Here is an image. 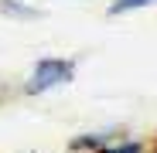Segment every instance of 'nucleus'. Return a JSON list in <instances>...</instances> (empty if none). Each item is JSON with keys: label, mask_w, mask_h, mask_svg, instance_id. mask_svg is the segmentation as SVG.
Instances as JSON below:
<instances>
[{"label": "nucleus", "mask_w": 157, "mask_h": 153, "mask_svg": "<svg viewBox=\"0 0 157 153\" xmlns=\"http://www.w3.org/2000/svg\"><path fill=\"white\" fill-rule=\"evenodd\" d=\"M147 153H157V143H154V146H147Z\"/></svg>", "instance_id": "nucleus-6"}, {"label": "nucleus", "mask_w": 157, "mask_h": 153, "mask_svg": "<svg viewBox=\"0 0 157 153\" xmlns=\"http://www.w3.org/2000/svg\"><path fill=\"white\" fill-rule=\"evenodd\" d=\"M147 4H157V0H113V4H109V14H113V17H116V14H130V10L147 7Z\"/></svg>", "instance_id": "nucleus-5"}, {"label": "nucleus", "mask_w": 157, "mask_h": 153, "mask_svg": "<svg viewBox=\"0 0 157 153\" xmlns=\"http://www.w3.org/2000/svg\"><path fill=\"white\" fill-rule=\"evenodd\" d=\"M68 82H75V61L72 58H62V55H44V58H38L31 65L21 92L24 95H44V92L62 89Z\"/></svg>", "instance_id": "nucleus-1"}, {"label": "nucleus", "mask_w": 157, "mask_h": 153, "mask_svg": "<svg viewBox=\"0 0 157 153\" xmlns=\"http://www.w3.org/2000/svg\"><path fill=\"white\" fill-rule=\"evenodd\" d=\"M99 153H147V143H140V140H109Z\"/></svg>", "instance_id": "nucleus-4"}, {"label": "nucleus", "mask_w": 157, "mask_h": 153, "mask_svg": "<svg viewBox=\"0 0 157 153\" xmlns=\"http://www.w3.org/2000/svg\"><path fill=\"white\" fill-rule=\"evenodd\" d=\"M109 140H113V133H82V136H75L68 143V150L72 153H99Z\"/></svg>", "instance_id": "nucleus-2"}, {"label": "nucleus", "mask_w": 157, "mask_h": 153, "mask_svg": "<svg viewBox=\"0 0 157 153\" xmlns=\"http://www.w3.org/2000/svg\"><path fill=\"white\" fill-rule=\"evenodd\" d=\"M0 14L10 17V20H34L41 10L31 7V4H24V0H0Z\"/></svg>", "instance_id": "nucleus-3"}]
</instances>
